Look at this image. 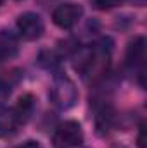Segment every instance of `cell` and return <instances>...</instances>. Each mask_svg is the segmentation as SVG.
I'll return each mask as SVG.
<instances>
[{
    "mask_svg": "<svg viewBox=\"0 0 147 148\" xmlns=\"http://www.w3.org/2000/svg\"><path fill=\"white\" fill-rule=\"evenodd\" d=\"M111 53H112V41L109 38H104L94 47L80 50L78 62L74 64V67L85 79L97 81L109 69Z\"/></svg>",
    "mask_w": 147,
    "mask_h": 148,
    "instance_id": "obj_1",
    "label": "cell"
},
{
    "mask_svg": "<svg viewBox=\"0 0 147 148\" xmlns=\"http://www.w3.org/2000/svg\"><path fill=\"white\" fill-rule=\"evenodd\" d=\"M50 102L59 110H69L78 102V88L66 74H55L50 86Z\"/></svg>",
    "mask_w": 147,
    "mask_h": 148,
    "instance_id": "obj_2",
    "label": "cell"
},
{
    "mask_svg": "<svg viewBox=\"0 0 147 148\" xmlns=\"http://www.w3.org/2000/svg\"><path fill=\"white\" fill-rule=\"evenodd\" d=\"M83 129L76 121L61 122L52 136V143L55 148H78L83 143Z\"/></svg>",
    "mask_w": 147,
    "mask_h": 148,
    "instance_id": "obj_3",
    "label": "cell"
},
{
    "mask_svg": "<svg viewBox=\"0 0 147 148\" xmlns=\"http://www.w3.org/2000/svg\"><path fill=\"white\" fill-rule=\"evenodd\" d=\"M81 16H83V7L80 3L68 2V3H61L59 7H55V10L52 12V21L61 29H71L80 23Z\"/></svg>",
    "mask_w": 147,
    "mask_h": 148,
    "instance_id": "obj_4",
    "label": "cell"
},
{
    "mask_svg": "<svg viewBox=\"0 0 147 148\" xmlns=\"http://www.w3.org/2000/svg\"><path fill=\"white\" fill-rule=\"evenodd\" d=\"M17 33L24 40L28 41H35L43 35L45 31V24H43V19L38 16L37 12H24L17 17Z\"/></svg>",
    "mask_w": 147,
    "mask_h": 148,
    "instance_id": "obj_5",
    "label": "cell"
},
{
    "mask_svg": "<svg viewBox=\"0 0 147 148\" xmlns=\"http://www.w3.org/2000/svg\"><path fill=\"white\" fill-rule=\"evenodd\" d=\"M114 124V110L106 100L102 103H95V129L99 136H106Z\"/></svg>",
    "mask_w": 147,
    "mask_h": 148,
    "instance_id": "obj_6",
    "label": "cell"
},
{
    "mask_svg": "<svg viewBox=\"0 0 147 148\" xmlns=\"http://www.w3.org/2000/svg\"><path fill=\"white\" fill-rule=\"evenodd\" d=\"M21 126L19 117L14 109L0 105V138H9Z\"/></svg>",
    "mask_w": 147,
    "mask_h": 148,
    "instance_id": "obj_7",
    "label": "cell"
},
{
    "mask_svg": "<svg viewBox=\"0 0 147 148\" xmlns=\"http://www.w3.org/2000/svg\"><path fill=\"white\" fill-rule=\"evenodd\" d=\"M144 60H146V40L139 36L126 48V64L130 67H144Z\"/></svg>",
    "mask_w": 147,
    "mask_h": 148,
    "instance_id": "obj_8",
    "label": "cell"
},
{
    "mask_svg": "<svg viewBox=\"0 0 147 148\" xmlns=\"http://www.w3.org/2000/svg\"><path fill=\"white\" fill-rule=\"evenodd\" d=\"M17 52H19V41L16 35L7 29H2L0 31V62L14 59Z\"/></svg>",
    "mask_w": 147,
    "mask_h": 148,
    "instance_id": "obj_9",
    "label": "cell"
},
{
    "mask_svg": "<svg viewBox=\"0 0 147 148\" xmlns=\"http://www.w3.org/2000/svg\"><path fill=\"white\" fill-rule=\"evenodd\" d=\"M23 73L19 69H9L0 73V93L2 95H9L21 81Z\"/></svg>",
    "mask_w": 147,
    "mask_h": 148,
    "instance_id": "obj_10",
    "label": "cell"
},
{
    "mask_svg": "<svg viewBox=\"0 0 147 148\" xmlns=\"http://www.w3.org/2000/svg\"><path fill=\"white\" fill-rule=\"evenodd\" d=\"M33 109H35V98H33V95H30V93L23 95V97L19 98L17 107H14V110H16V114H17L21 124H24V122L31 117Z\"/></svg>",
    "mask_w": 147,
    "mask_h": 148,
    "instance_id": "obj_11",
    "label": "cell"
},
{
    "mask_svg": "<svg viewBox=\"0 0 147 148\" xmlns=\"http://www.w3.org/2000/svg\"><path fill=\"white\" fill-rule=\"evenodd\" d=\"M123 0H92V5L97 10H111L114 7H118Z\"/></svg>",
    "mask_w": 147,
    "mask_h": 148,
    "instance_id": "obj_12",
    "label": "cell"
},
{
    "mask_svg": "<svg viewBox=\"0 0 147 148\" xmlns=\"http://www.w3.org/2000/svg\"><path fill=\"white\" fill-rule=\"evenodd\" d=\"M137 143H139V147L140 148L146 147V124H140V127H139V138H137Z\"/></svg>",
    "mask_w": 147,
    "mask_h": 148,
    "instance_id": "obj_13",
    "label": "cell"
},
{
    "mask_svg": "<svg viewBox=\"0 0 147 148\" xmlns=\"http://www.w3.org/2000/svg\"><path fill=\"white\" fill-rule=\"evenodd\" d=\"M16 148H42V147L35 140H28V141H24L23 145H19V147H16Z\"/></svg>",
    "mask_w": 147,
    "mask_h": 148,
    "instance_id": "obj_14",
    "label": "cell"
},
{
    "mask_svg": "<svg viewBox=\"0 0 147 148\" xmlns=\"http://www.w3.org/2000/svg\"><path fill=\"white\" fill-rule=\"evenodd\" d=\"M135 5H139V7H142V5H146V0H132Z\"/></svg>",
    "mask_w": 147,
    "mask_h": 148,
    "instance_id": "obj_15",
    "label": "cell"
},
{
    "mask_svg": "<svg viewBox=\"0 0 147 148\" xmlns=\"http://www.w3.org/2000/svg\"><path fill=\"white\" fill-rule=\"evenodd\" d=\"M0 5H2V0H0Z\"/></svg>",
    "mask_w": 147,
    "mask_h": 148,
    "instance_id": "obj_16",
    "label": "cell"
}]
</instances>
